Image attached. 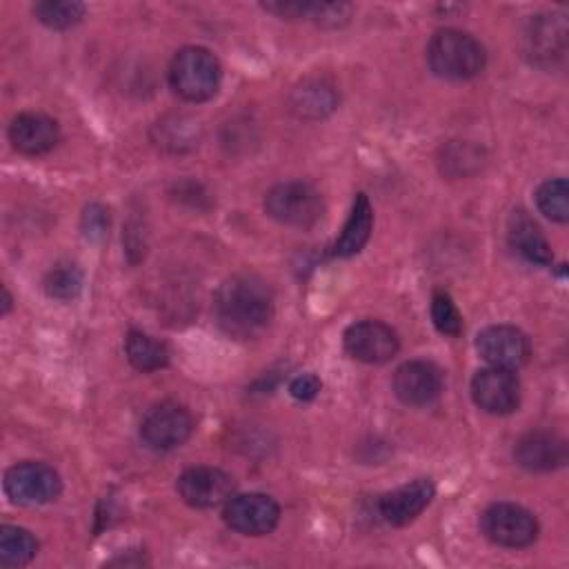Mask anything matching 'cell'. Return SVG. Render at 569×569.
Listing matches in <instances>:
<instances>
[{
    "label": "cell",
    "instance_id": "1",
    "mask_svg": "<svg viewBox=\"0 0 569 569\" xmlns=\"http://www.w3.org/2000/svg\"><path fill=\"white\" fill-rule=\"evenodd\" d=\"M213 313L227 336L256 340L273 320V291L253 273L231 276L216 291Z\"/></svg>",
    "mask_w": 569,
    "mask_h": 569
},
{
    "label": "cell",
    "instance_id": "2",
    "mask_svg": "<svg viewBox=\"0 0 569 569\" xmlns=\"http://www.w3.org/2000/svg\"><path fill=\"white\" fill-rule=\"evenodd\" d=\"M427 62L438 78L471 80L487 64L485 47L467 31L440 29L427 44Z\"/></svg>",
    "mask_w": 569,
    "mask_h": 569
},
{
    "label": "cell",
    "instance_id": "3",
    "mask_svg": "<svg viewBox=\"0 0 569 569\" xmlns=\"http://www.w3.org/2000/svg\"><path fill=\"white\" fill-rule=\"evenodd\" d=\"M222 80L218 58L204 47H182L169 67L171 89L187 102L211 100Z\"/></svg>",
    "mask_w": 569,
    "mask_h": 569
},
{
    "label": "cell",
    "instance_id": "4",
    "mask_svg": "<svg viewBox=\"0 0 569 569\" xmlns=\"http://www.w3.org/2000/svg\"><path fill=\"white\" fill-rule=\"evenodd\" d=\"M264 211L287 227L309 229L325 211L322 196L307 182H280L264 196Z\"/></svg>",
    "mask_w": 569,
    "mask_h": 569
},
{
    "label": "cell",
    "instance_id": "5",
    "mask_svg": "<svg viewBox=\"0 0 569 569\" xmlns=\"http://www.w3.org/2000/svg\"><path fill=\"white\" fill-rule=\"evenodd\" d=\"M482 533L498 547L522 549L536 542L538 520L536 516L516 502H493L482 511Z\"/></svg>",
    "mask_w": 569,
    "mask_h": 569
},
{
    "label": "cell",
    "instance_id": "6",
    "mask_svg": "<svg viewBox=\"0 0 569 569\" xmlns=\"http://www.w3.org/2000/svg\"><path fill=\"white\" fill-rule=\"evenodd\" d=\"M62 491L58 471L44 462H18L4 473V493L22 507H40L53 502Z\"/></svg>",
    "mask_w": 569,
    "mask_h": 569
},
{
    "label": "cell",
    "instance_id": "7",
    "mask_svg": "<svg viewBox=\"0 0 569 569\" xmlns=\"http://www.w3.org/2000/svg\"><path fill=\"white\" fill-rule=\"evenodd\" d=\"M193 431V418L187 407L178 402H160L147 411L140 422V438L156 451H171L189 440Z\"/></svg>",
    "mask_w": 569,
    "mask_h": 569
},
{
    "label": "cell",
    "instance_id": "8",
    "mask_svg": "<svg viewBox=\"0 0 569 569\" xmlns=\"http://www.w3.org/2000/svg\"><path fill=\"white\" fill-rule=\"evenodd\" d=\"M222 518L242 536H267L278 527L280 507L267 493H240L224 502Z\"/></svg>",
    "mask_w": 569,
    "mask_h": 569
},
{
    "label": "cell",
    "instance_id": "9",
    "mask_svg": "<svg viewBox=\"0 0 569 569\" xmlns=\"http://www.w3.org/2000/svg\"><path fill=\"white\" fill-rule=\"evenodd\" d=\"M342 340L347 353L367 365H385L400 349L398 333L380 320H360L349 325Z\"/></svg>",
    "mask_w": 569,
    "mask_h": 569
},
{
    "label": "cell",
    "instance_id": "10",
    "mask_svg": "<svg viewBox=\"0 0 569 569\" xmlns=\"http://www.w3.org/2000/svg\"><path fill=\"white\" fill-rule=\"evenodd\" d=\"M476 349L491 367L520 369L529 362L531 342L525 331L511 325H491L482 329L476 338Z\"/></svg>",
    "mask_w": 569,
    "mask_h": 569
},
{
    "label": "cell",
    "instance_id": "11",
    "mask_svg": "<svg viewBox=\"0 0 569 569\" xmlns=\"http://www.w3.org/2000/svg\"><path fill=\"white\" fill-rule=\"evenodd\" d=\"M233 478L218 467H191L180 473L178 496L196 509H211L224 505L233 496Z\"/></svg>",
    "mask_w": 569,
    "mask_h": 569
},
{
    "label": "cell",
    "instance_id": "12",
    "mask_svg": "<svg viewBox=\"0 0 569 569\" xmlns=\"http://www.w3.org/2000/svg\"><path fill=\"white\" fill-rule=\"evenodd\" d=\"M525 53L542 67H556L567 53V20L556 13H540L525 29Z\"/></svg>",
    "mask_w": 569,
    "mask_h": 569
},
{
    "label": "cell",
    "instance_id": "13",
    "mask_svg": "<svg viewBox=\"0 0 569 569\" xmlns=\"http://www.w3.org/2000/svg\"><path fill=\"white\" fill-rule=\"evenodd\" d=\"M471 398L482 411L491 416H507L520 405V382L509 369L487 367L473 376Z\"/></svg>",
    "mask_w": 569,
    "mask_h": 569
},
{
    "label": "cell",
    "instance_id": "14",
    "mask_svg": "<svg viewBox=\"0 0 569 569\" xmlns=\"http://www.w3.org/2000/svg\"><path fill=\"white\" fill-rule=\"evenodd\" d=\"M442 391V371L429 360L402 362L393 373V393L400 402L425 407Z\"/></svg>",
    "mask_w": 569,
    "mask_h": 569
},
{
    "label": "cell",
    "instance_id": "15",
    "mask_svg": "<svg viewBox=\"0 0 569 569\" xmlns=\"http://www.w3.org/2000/svg\"><path fill=\"white\" fill-rule=\"evenodd\" d=\"M436 487L429 478H418L411 480L378 500V511L380 518L393 527H405L413 522L433 500Z\"/></svg>",
    "mask_w": 569,
    "mask_h": 569
},
{
    "label": "cell",
    "instance_id": "16",
    "mask_svg": "<svg viewBox=\"0 0 569 569\" xmlns=\"http://www.w3.org/2000/svg\"><path fill=\"white\" fill-rule=\"evenodd\" d=\"M9 140L24 156H42L58 144L60 127L44 113H18L9 124Z\"/></svg>",
    "mask_w": 569,
    "mask_h": 569
},
{
    "label": "cell",
    "instance_id": "17",
    "mask_svg": "<svg viewBox=\"0 0 569 569\" xmlns=\"http://www.w3.org/2000/svg\"><path fill=\"white\" fill-rule=\"evenodd\" d=\"M567 442L549 431H531L513 447V458L529 471H551L567 462Z\"/></svg>",
    "mask_w": 569,
    "mask_h": 569
},
{
    "label": "cell",
    "instance_id": "18",
    "mask_svg": "<svg viewBox=\"0 0 569 569\" xmlns=\"http://www.w3.org/2000/svg\"><path fill=\"white\" fill-rule=\"evenodd\" d=\"M338 107L336 89L320 78H305L289 93V109L302 120H322Z\"/></svg>",
    "mask_w": 569,
    "mask_h": 569
},
{
    "label": "cell",
    "instance_id": "19",
    "mask_svg": "<svg viewBox=\"0 0 569 569\" xmlns=\"http://www.w3.org/2000/svg\"><path fill=\"white\" fill-rule=\"evenodd\" d=\"M507 233H509V244L525 260L536 262V264H549L553 260V251H551L547 238L542 236L540 227L527 216V211H522V209L511 211Z\"/></svg>",
    "mask_w": 569,
    "mask_h": 569
},
{
    "label": "cell",
    "instance_id": "20",
    "mask_svg": "<svg viewBox=\"0 0 569 569\" xmlns=\"http://www.w3.org/2000/svg\"><path fill=\"white\" fill-rule=\"evenodd\" d=\"M371 227H373V209L369 204V198L365 193H358L351 204L349 218L342 227V233L333 242L331 253L338 258L356 256L367 244V240L371 236Z\"/></svg>",
    "mask_w": 569,
    "mask_h": 569
},
{
    "label": "cell",
    "instance_id": "21",
    "mask_svg": "<svg viewBox=\"0 0 569 569\" xmlns=\"http://www.w3.org/2000/svg\"><path fill=\"white\" fill-rule=\"evenodd\" d=\"M124 353H127V360L142 373L158 371L169 362L167 345L136 329H131L124 338Z\"/></svg>",
    "mask_w": 569,
    "mask_h": 569
},
{
    "label": "cell",
    "instance_id": "22",
    "mask_svg": "<svg viewBox=\"0 0 569 569\" xmlns=\"http://www.w3.org/2000/svg\"><path fill=\"white\" fill-rule=\"evenodd\" d=\"M38 553V540L31 531L16 527V525H2L0 529V565L4 567H22L33 560Z\"/></svg>",
    "mask_w": 569,
    "mask_h": 569
},
{
    "label": "cell",
    "instance_id": "23",
    "mask_svg": "<svg viewBox=\"0 0 569 569\" xmlns=\"http://www.w3.org/2000/svg\"><path fill=\"white\" fill-rule=\"evenodd\" d=\"M84 4L76 0H42L33 4V16L49 29H71L84 16Z\"/></svg>",
    "mask_w": 569,
    "mask_h": 569
},
{
    "label": "cell",
    "instance_id": "24",
    "mask_svg": "<svg viewBox=\"0 0 569 569\" xmlns=\"http://www.w3.org/2000/svg\"><path fill=\"white\" fill-rule=\"evenodd\" d=\"M536 204L553 222L569 220V184L565 178L545 180L536 191Z\"/></svg>",
    "mask_w": 569,
    "mask_h": 569
},
{
    "label": "cell",
    "instance_id": "25",
    "mask_svg": "<svg viewBox=\"0 0 569 569\" xmlns=\"http://www.w3.org/2000/svg\"><path fill=\"white\" fill-rule=\"evenodd\" d=\"M482 158V151L473 144H467V142H451L447 149H442V173H449V176H456L460 178L462 173H471L480 167V160Z\"/></svg>",
    "mask_w": 569,
    "mask_h": 569
},
{
    "label": "cell",
    "instance_id": "26",
    "mask_svg": "<svg viewBox=\"0 0 569 569\" xmlns=\"http://www.w3.org/2000/svg\"><path fill=\"white\" fill-rule=\"evenodd\" d=\"M80 287H82V273L76 264H58L44 278V291L56 300H73Z\"/></svg>",
    "mask_w": 569,
    "mask_h": 569
},
{
    "label": "cell",
    "instance_id": "27",
    "mask_svg": "<svg viewBox=\"0 0 569 569\" xmlns=\"http://www.w3.org/2000/svg\"><path fill=\"white\" fill-rule=\"evenodd\" d=\"M431 320L442 336H460L462 333V316L456 302L445 291H436L431 298Z\"/></svg>",
    "mask_w": 569,
    "mask_h": 569
},
{
    "label": "cell",
    "instance_id": "28",
    "mask_svg": "<svg viewBox=\"0 0 569 569\" xmlns=\"http://www.w3.org/2000/svg\"><path fill=\"white\" fill-rule=\"evenodd\" d=\"M353 7L349 2H309L307 18L322 29H338L349 22Z\"/></svg>",
    "mask_w": 569,
    "mask_h": 569
},
{
    "label": "cell",
    "instance_id": "29",
    "mask_svg": "<svg viewBox=\"0 0 569 569\" xmlns=\"http://www.w3.org/2000/svg\"><path fill=\"white\" fill-rule=\"evenodd\" d=\"M82 229L87 238H102L109 229V213L104 207L100 204H91L87 207L84 216H82Z\"/></svg>",
    "mask_w": 569,
    "mask_h": 569
},
{
    "label": "cell",
    "instance_id": "30",
    "mask_svg": "<svg viewBox=\"0 0 569 569\" xmlns=\"http://www.w3.org/2000/svg\"><path fill=\"white\" fill-rule=\"evenodd\" d=\"M289 393L296 398V400H302V402H309L313 400L318 393H320V380L318 376L313 373H302V376H296L289 385Z\"/></svg>",
    "mask_w": 569,
    "mask_h": 569
},
{
    "label": "cell",
    "instance_id": "31",
    "mask_svg": "<svg viewBox=\"0 0 569 569\" xmlns=\"http://www.w3.org/2000/svg\"><path fill=\"white\" fill-rule=\"evenodd\" d=\"M11 309V296L7 289H2V313H7Z\"/></svg>",
    "mask_w": 569,
    "mask_h": 569
}]
</instances>
